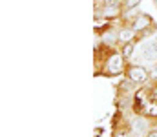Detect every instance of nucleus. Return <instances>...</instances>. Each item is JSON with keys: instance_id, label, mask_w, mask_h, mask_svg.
I'll return each instance as SVG.
<instances>
[{"instance_id": "13", "label": "nucleus", "mask_w": 157, "mask_h": 137, "mask_svg": "<svg viewBox=\"0 0 157 137\" xmlns=\"http://www.w3.org/2000/svg\"><path fill=\"white\" fill-rule=\"evenodd\" d=\"M154 2H155V6H157V0H154Z\"/></svg>"}, {"instance_id": "5", "label": "nucleus", "mask_w": 157, "mask_h": 137, "mask_svg": "<svg viewBox=\"0 0 157 137\" xmlns=\"http://www.w3.org/2000/svg\"><path fill=\"white\" fill-rule=\"evenodd\" d=\"M152 130V126H150V123H148V119H144L143 115H139L133 123H132V126H130V134L133 137H146V134Z\"/></svg>"}, {"instance_id": "7", "label": "nucleus", "mask_w": 157, "mask_h": 137, "mask_svg": "<svg viewBox=\"0 0 157 137\" xmlns=\"http://www.w3.org/2000/svg\"><path fill=\"white\" fill-rule=\"evenodd\" d=\"M139 42V39H135V40H132V42H126V44H122L119 48V51L122 53V57L128 60V59H132L133 57V53H135V46Z\"/></svg>"}, {"instance_id": "9", "label": "nucleus", "mask_w": 157, "mask_h": 137, "mask_svg": "<svg viewBox=\"0 0 157 137\" xmlns=\"http://www.w3.org/2000/svg\"><path fill=\"white\" fill-rule=\"evenodd\" d=\"M143 0H122V7L124 9H130V7H137Z\"/></svg>"}, {"instance_id": "4", "label": "nucleus", "mask_w": 157, "mask_h": 137, "mask_svg": "<svg viewBox=\"0 0 157 137\" xmlns=\"http://www.w3.org/2000/svg\"><path fill=\"white\" fill-rule=\"evenodd\" d=\"M121 28V26H119ZM119 28H113L112 24H106V28L101 31V44L104 46H117L119 44Z\"/></svg>"}, {"instance_id": "6", "label": "nucleus", "mask_w": 157, "mask_h": 137, "mask_svg": "<svg viewBox=\"0 0 157 137\" xmlns=\"http://www.w3.org/2000/svg\"><path fill=\"white\" fill-rule=\"evenodd\" d=\"M143 59L148 62H157V39H152L143 46Z\"/></svg>"}, {"instance_id": "10", "label": "nucleus", "mask_w": 157, "mask_h": 137, "mask_svg": "<svg viewBox=\"0 0 157 137\" xmlns=\"http://www.w3.org/2000/svg\"><path fill=\"white\" fill-rule=\"evenodd\" d=\"M101 6H122V0H99Z\"/></svg>"}, {"instance_id": "1", "label": "nucleus", "mask_w": 157, "mask_h": 137, "mask_svg": "<svg viewBox=\"0 0 157 137\" xmlns=\"http://www.w3.org/2000/svg\"><path fill=\"white\" fill-rule=\"evenodd\" d=\"M102 46L104 49V57H101L99 53H95V60L99 62V66H102V70L95 71V75H101V77H121L126 73V68H128V62L126 59L122 57L121 51H115V46Z\"/></svg>"}, {"instance_id": "11", "label": "nucleus", "mask_w": 157, "mask_h": 137, "mask_svg": "<svg viewBox=\"0 0 157 137\" xmlns=\"http://www.w3.org/2000/svg\"><path fill=\"white\" fill-rule=\"evenodd\" d=\"M112 137H133V135H132L130 132H126V130H115Z\"/></svg>"}, {"instance_id": "12", "label": "nucleus", "mask_w": 157, "mask_h": 137, "mask_svg": "<svg viewBox=\"0 0 157 137\" xmlns=\"http://www.w3.org/2000/svg\"><path fill=\"white\" fill-rule=\"evenodd\" d=\"M146 137H157V128H152V130L146 134Z\"/></svg>"}, {"instance_id": "2", "label": "nucleus", "mask_w": 157, "mask_h": 137, "mask_svg": "<svg viewBox=\"0 0 157 137\" xmlns=\"http://www.w3.org/2000/svg\"><path fill=\"white\" fill-rule=\"evenodd\" d=\"M130 28L143 39V37H146L148 33H152V31H155V22H154V18L148 15V13H139L132 22H130Z\"/></svg>"}, {"instance_id": "8", "label": "nucleus", "mask_w": 157, "mask_h": 137, "mask_svg": "<svg viewBox=\"0 0 157 137\" xmlns=\"http://www.w3.org/2000/svg\"><path fill=\"white\" fill-rule=\"evenodd\" d=\"M139 13H141L139 6H137V7H130V9H124V11H122V18H121V20H122L124 24H130V22H132V20H133V18H135Z\"/></svg>"}, {"instance_id": "3", "label": "nucleus", "mask_w": 157, "mask_h": 137, "mask_svg": "<svg viewBox=\"0 0 157 137\" xmlns=\"http://www.w3.org/2000/svg\"><path fill=\"white\" fill-rule=\"evenodd\" d=\"M126 79H130L135 86H144L152 77H150V70L141 66V64H128L126 68Z\"/></svg>"}]
</instances>
